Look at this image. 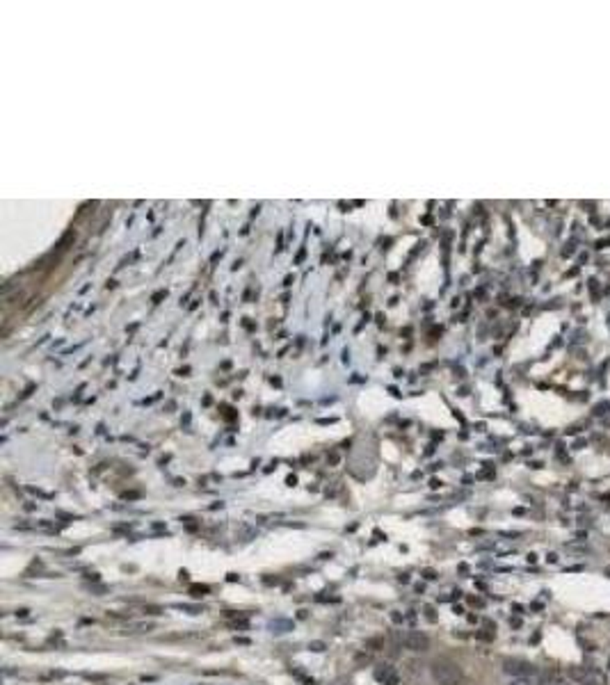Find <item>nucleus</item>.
Segmentation results:
<instances>
[{"label":"nucleus","mask_w":610,"mask_h":685,"mask_svg":"<svg viewBox=\"0 0 610 685\" xmlns=\"http://www.w3.org/2000/svg\"><path fill=\"white\" fill-rule=\"evenodd\" d=\"M423 612H425L428 622H437V615H434V608H432V605H425V610H423Z\"/></svg>","instance_id":"12"},{"label":"nucleus","mask_w":610,"mask_h":685,"mask_svg":"<svg viewBox=\"0 0 610 685\" xmlns=\"http://www.w3.org/2000/svg\"><path fill=\"white\" fill-rule=\"evenodd\" d=\"M355 662H357V665H368V662H370V655H368V653H359L357 658H355Z\"/></svg>","instance_id":"10"},{"label":"nucleus","mask_w":610,"mask_h":685,"mask_svg":"<svg viewBox=\"0 0 610 685\" xmlns=\"http://www.w3.org/2000/svg\"><path fill=\"white\" fill-rule=\"evenodd\" d=\"M403 644H405V649H409V651L423 653V651H428L430 649V638L421 631H407L403 635Z\"/></svg>","instance_id":"3"},{"label":"nucleus","mask_w":610,"mask_h":685,"mask_svg":"<svg viewBox=\"0 0 610 685\" xmlns=\"http://www.w3.org/2000/svg\"><path fill=\"white\" fill-rule=\"evenodd\" d=\"M569 676H571V681H578V683H583V681H587V679H590V676H592V672H590V667H583V665H574V667H569Z\"/></svg>","instance_id":"5"},{"label":"nucleus","mask_w":610,"mask_h":685,"mask_svg":"<svg viewBox=\"0 0 610 685\" xmlns=\"http://www.w3.org/2000/svg\"><path fill=\"white\" fill-rule=\"evenodd\" d=\"M145 612H149V615H160V608H156V605H145Z\"/></svg>","instance_id":"14"},{"label":"nucleus","mask_w":610,"mask_h":685,"mask_svg":"<svg viewBox=\"0 0 610 685\" xmlns=\"http://www.w3.org/2000/svg\"><path fill=\"white\" fill-rule=\"evenodd\" d=\"M580 685H597V681H594V676H590V679H587V681H583Z\"/></svg>","instance_id":"19"},{"label":"nucleus","mask_w":610,"mask_h":685,"mask_svg":"<svg viewBox=\"0 0 610 685\" xmlns=\"http://www.w3.org/2000/svg\"><path fill=\"white\" fill-rule=\"evenodd\" d=\"M372 676H375V681L377 683H382V685H398L400 683V674H398V669L393 667V665H377L375 667V672H372Z\"/></svg>","instance_id":"4"},{"label":"nucleus","mask_w":610,"mask_h":685,"mask_svg":"<svg viewBox=\"0 0 610 685\" xmlns=\"http://www.w3.org/2000/svg\"><path fill=\"white\" fill-rule=\"evenodd\" d=\"M190 594L195 596V598H202L208 594V585H192L190 587Z\"/></svg>","instance_id":"9"},{"label":"nucleus","mask_w":610,"mask_h":685,"mask_svg":"<svg viewBox=\"0 0 610 685\" xmlns=\"http://www.w3.org/2000/svg\"><path fill=\"white\" fill-rule=\"evenodd\" d=\"M154 631V624H128L124 633H149Z\"/></svg>","instance_id":"7"},{"label":"nucleus","mask_w":610,"mask_h":685,"mask_svg":"<svg viewBox=\"0 0 610 685\" xmlns=\"http://www.w3.org/2000/svg\"><path fill=\"white\" fill-rule=\"evenodd\" d=\"M503 672L507 676H512V679H533V676H537V667L533 662L521 660V658H505Z\"/></svg>","instance_id":"2"},{"label":"nucleus","mask_w":610,"mask_h":685,"mask_svg":"<svg viewBox=\"0 0 610 685\" xmlns=\"http://www.w3.org/2000/svg\"><path fill=\"white\" fill-rule=\"evenodd\" d=\"M480 640H494V633H478Z\"/></svg>","instance_id":"17"},{"label":"nucleus","mask_w":610,"mask_h":685,"mask_svg":"<svg viewBox=\"0 0 610 685\" xmlns=\"http://www.w3.org/2000/svg\"><path fill=\"white\" fill-rule=\"evenodd\" d=\"M423 576H425L428 580H437V571H432V569H425L423 571Z\"/></svg>","instance_id":"15"},{"label":"nucleus","mask_w":610,"mask_h":685,"mask_svg":"<svg viewBox=\"0 0 610 685\" xmlns=\"http://www.w3.org/2000/svg\"><path fill=\"white\" fill-rule=\"evenodd\" d=\"M509 685H535V683H533V679H514Z\"/></svg>","instance_id":"13"},{"label":"nucleus","mask_w":610,"mask_h":685,"mask_svg":"<svg viewBox=\"0 0 610 685\" xmlns=\"http://www.w3.org/2000/svg\"><path fill=\"white\" fill-rule=\"evenodd\" d=\"M235 644H249L247 638H235Z\"/></svg>","instance_id":"18"},{"label":"nucleus","mask_w":610,"mask_h":685,"mask_svg":"<svg viewBox=\"0 0 610 685\" xmlns=\"http://www.w3.org/2000/svg\"><path fill=\"white\" fill-rule=\"evenodd\" d=\"M391 619H393V622H396V624H403V615H400V612H393Z\"/></svg>","instance_id":"16"},{"label":"nucleus","mask_w":610,"mask_h":685,"mask_svg":"<svg viewBox=\"0 0 610 685\" xmlns=\"http://www.w3.org/2000/svg\"><path fill=\"white\" fill-rule=\"evenodd\" d=\"M308 649H311V651H325L327 644H325V642H311V644H308Z\"/></svg>","instance_id":"11"},{"label":"nucleus","mask_w":610,"mask_h":685,"mask_svg":"<svg viewBox=\"0 0 610 685\" xmlns=\"http://www.w3.org/2000/svg\"><path fill=\"white\" fill-rule=\"evenodd\" d=\"M430 674L439 685H462L464 683V672L462 667L453 660H434L430 665Z\"/></svg>","instance_id":"1"},{"label":"nucleus","mask_w":610,"mask_h":685,"mask_svg":"<svg viewBox=\"0 0 610 685\" xmlns=\"http://www.w3.org/2000/svg\"><path fill=\"white\" fill-rule=\"evenodd\" d=\"M366 649H370V651H382V649H384V638H370L368 642H366Z\"/></svg>","instance_id":"8"},{"label":"nucleus","mask_w":610,"mask_h":685,"mask_svg":"<svg viewBox=\"0 0 610 685\" xmlns=\"http://www.w3.org/2000/svg\"><path fill=\"white\" fill-rule=\"evenodd\" d=\"M270 628L275 633H286V631H293V622H286V619H275V622L270 624Z\"/></svg>","instance_id":"6"},{"label":"nucleus","mask_w":610,"mask_h":685,"mask_svg":"<svg viewBox=\"0 0 610 685\" xmlns=\"http://www.w3.org/2000/svg\"><path fill=\"white\" fill-rule=\"evenodd\" d=\"M547 560L551 562V565H554V562H558V555H554V553H551V555H549V558H547Z\"/></svg>","instance_id":"20"}]
</instances>
